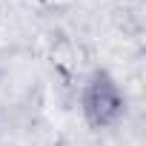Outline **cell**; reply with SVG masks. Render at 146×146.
<instances>
[{
    "instance_id": "1",
    "label": "cell",
    "mask_w": 146,
    "mask_h": 146,
    "mask_svg": "<svg viewBox=\"0 0 146 146\" xmlns=\"http://www.w3.org/2000/svg\"><path fill=\"white\" fill-rule=\"evenodd\" d=\"M80 115L89 129H112L126 115V95L106 69H95L80 89Z\"/></svg>"
},
{
    "instance_id": "2",
    "label": "cell",
    "mask_w": 146,
    "mask_h": 146,
    "mask_svg": "<svg viewBox=\"0 0 146 146\" xmlns=\"http://www.w3.org/2000/svg\"><path fill=\"white\" fill-rule=\"evenodd\" d=\"M35 3H40V6H60V3H66V0H35Z\"/></svg>"
}]
</instances>
